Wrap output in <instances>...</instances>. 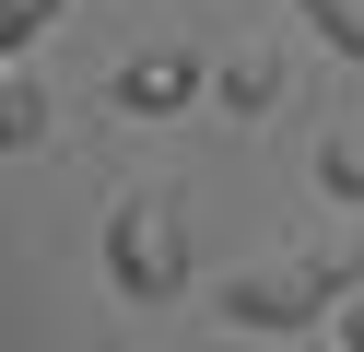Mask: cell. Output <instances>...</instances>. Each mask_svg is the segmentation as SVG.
I'll use <instances>...</instances> for the list:
<instances>
[{"label": "cell", "mask_w": 364, "mask_h": 352, "mask_svg": "<svg viewBox=\"0 0 364 352\" xmlns=\"http://www.w3.org/2000/svg\"><path fill=\"white\" fill-rule=\"evenodd\" d=\"M294 12H306V36L329 47V59H353V70H364V0H294Z\"/></svg>", "instance_id": "8992f818"}, {"label": "cell", "mask_w": 364, "mask_h": 352, "mask_svg": "<svg viewBox=\"0 0 364 352\" xmlns=\"http://www.w3.org/2000/svg\"><path fill=\"white\" fill-rule=\"evenodd\" d=\"M106 106H118V117H176V106H212V59H188V47H129V59L106 70Z\"/></svg>", "instance_id": "3957f363"}, {"label": "cell", "mask_w": 364, "mask_h": 352, "mask_svg": "<svg viewBox=\"0 0 364 352\" xmlns=\"http://www.w3.org/2000/svg\"><path fill=\"white\" fill-rule=\"evenodd\" d=\"M329 329H341V352H364V282L341 294V317H329Z\"/></svg>", "instance_id": "9c48e42d"}, {"label": "cell", "mask_w": 364, "mask_h": 352, "mask_svg": "<svg viewBox=\"0 0 364 352\" xmlns=\"http://www.w3.org/2000/svg\"><path fill=\"white\" fill-rule=\"evenodd\" d=\"M106 282H118L129 305H176L200 282L188 200H176V188H118V200H106Z\"/></svg>", "instance_id": "7a4b0ae2"}, {"label": "cell", "mask_w": 364, "mask_h": 352, "mask_svg": "<svg viewBox=\"0 0 364 352\" xmlns=\"http://www.w3.org/2000/svg\"><path fill=\"white\" fill-rule=\"evenodd\" d=\"M59 12L71 0H0V59H24L36 36H59Z\"/></svg>", "instance_id": "ba28073f"}, {"label": "cell", "mask_w": 364, "mask_h": 352, "mask_svg": "<svg viewBox=\"0 0 364 352\" xmlns=\"http://www.w3.org/2000/svg\"><path fill=\"white\" fill-rule=\"evenodd\" d=\"M364 282V258H329V247H282V258H247L235 282H212V317L270 341V329H329L341 294Z\"/></svg>", "instance_id": "6da1fadb"}, {"label": "cell", "mask_w": 364, "mask_h": 352, "mask_svg": "<svg viewBox=\"0 0 364 352\" xmlns=\"http://www.w3.org/2000/svg\"><path fill=\"white\" fill-rule=\"evenodd\" d=\"M48 129H59V94L36 82L24 59H0V153H36Z\"/></svg>", "instance_id": "5b68a950"}, {"label": "cell", "mask_w": 364, "mask_h": 352, "mask_svg": "<svg viewBox=\"0 0 364 352\" xmlns=\"http://www.w3.org/2000/svg\"><path fill=\"white\" fill-rule=\"evenodd\" d=\"M212 106L235 117V129L270 117V106H282V47H235V59H212Z\"/></svg>", "instance_id": "277c9868"}, {"label": "cell", "mask_w": 364, "mask_h": 352, "mask_svg": "<svg viewBox=\"0 0 364 352\" xmlns=\"http://www.w3.org/2000/svg\"><path fill=\"white\" fill-rule=\"evenodd\" d=\"M317 188L329 200H364V129H317Z\"/></svg>", "instance_id": "52a82bcc"}]
</instances>
